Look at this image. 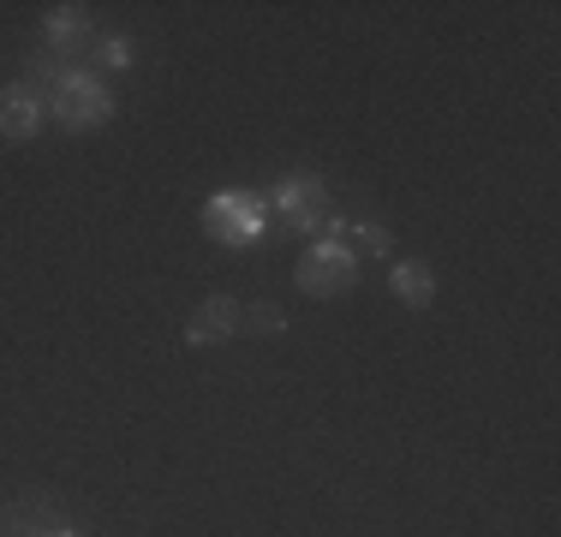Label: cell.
<instances>
[{
	"instance_id": "cell-2",
	"label": "cell",
	"mask_w": 561,
	"mask_h": 537,
	"mask_svg": "<svg viewBox=\"0 0 561 537\" xmlns=\"http://www.w3.org/2000/svg\"><path fill=\"white\" fill-rule=\"evenodd\" d=\"M353 281H358V251L335 233L311 239V251L299 258V268H293V287H299L305 299H341Z\"/></svg>"
},
{
	"instance_id": "cell-7",
	"label": "cell",
	"mask_w": 561,
	"mask_h": 537,
	"mask_svg": "<svg viewBox=\"0 0 561 537\" xmlns=\"http://www.w3.org/2000/svg\"><path fill=\"white\" fill-rule=\"evenodd\" d=\"M43 48L60 54V60H72V54L96 48L90 12H84V7H55V12H43Z\"/></svg>"
},
{
	"instance_id": "cell-1",
	"label": "cell",
	"mask_w": 561,
	"mask_h": 537,
	"mask_svg": "<svg viewBox=\"0 0 561 537\" xmlns=\"http://www.w3.org/2000/svg\"><path fill=\"white\" fill-rule=\"evenodd\" d=\"M48 119H60L66 132H96L114 119V90L84 66H60L48 84Z\"/></svg>"
},
{
	"instance_id": "cell-12",
	"label": "cell",
	"mask_w": 561,
	"mask_h": 537,
	"mask_svg": "<svg viewBox=\"0 0 561 537\" xmlns=\"http://www.w3.org/2000/svg\"><path fill=\"white\" fill-rule=\"evenodd\" d=\"M31 537H78V532H72V526H36Z\"/></svg>"
},
{
	"instance_id": "cell-8",
	"label": "cell",
	"mask_w": 561,
	"mask_h": 537,
	"mask_svg": "<svg viewBox=\"0 0 561 537\" xmlns=\"http://www.w3.org/2000/svg\"><path fill=\"white\" fill-rule=\"evenodd\" d=\"M389 293L400 305H407V311H431L436 305V275H431V263H394L389 268Z\"/></svg>"
},
{
	"instance_id": "cell-11",
	"label": "cell",
	"mask_w": 561,
	"mask_h": 537,
	"mask_svg": "<svg viewBox=\"0 0 561 537\" xmlns=\"http://www.w3.org/2000/svg\"><path fill=\"white\" fill-rule=\"evenodd\" d=\"M245 329H257V334H275V329H287V317H280L275 305H251V311H245Z\"/></svg>"
},
{
	"instance_id": "cell-9",
	"label": "cell",
	"mask_w": 561,
	"mask_h": 537,
	"mask_svg": "<svg viewBox=\"0 0 561 537\" xmlns=\"http://www.w3.org/2000/svg\"><path fill=\"white\" fill-rule=\"evenodd\" d=\"M341 239H346V245H358V251H389L394 245V233L382 221H341Z\"/></svg>"
},
{
	"instance_id": "cell-6",
	"label": "cell",
	"mask_w": 561,
	"mask_h": 537,
	"mask_svg": "<svg viewBox=\"0 0 561 537\" xmlns=\"http://www.w3.org/2000/svg\"><path fill=\"white\" fill-rule=\"evenodd\" d=\"M239 329H245V305H239L233 293H209L204 311L185 322V346H216V341H233Z\"/></svg>"
},
{
	"instance_id": "cell-3",
	"label": "cell",
	"mask_w": 561,
	"mask_h": 537,
	"mask_svg": "<svg viewBox=\"0 0 561 537\" xmlns=\"http://www.w3.org/2000/svg\"><path fill=\"white\" fill-rule=\"evenodd\" d=\"M263 227H270V197L263 192H216L204 204V233L216 239V245H257Z\"/></svg>"
},
{
	"instance_id": "cell-4",
	"label": "cell",
	"mask_w": 561,
	"mask_h": 537,
	"mask_svg": "<svg viewBox=\"0 0 561 537\" xmlns=\"http://www.w3.org/2000/svg\"><path fill=\"white\" fill-rule=\"evenodd\" d=\"M270 209L293 233H323L329 215H335V197H329V180H317V173H287L270 192Z\"/></svg>"
},
{
	"instance_id": "cell-10",
	"label": "cell",
	"mask_w": 561,
	"mask_h": 537,
	"mask_svg": "<svg viewBox=\"0 0 561 537\" xmlns=\"http://www.w3.org/2000/svg\"><path fill=\"white\" fill-rule=\"evenodd\" d=\"M96 60L108 66V72H126V66H131V36H119V31L96 36Z\"/></svg>"
},
{
	"instance_id": "cell-5",
	"label": "cell",
	"mask_w": 561,
	"mask_h": 537,
	"mask_svg": "<svg viewBox=\"0 0 561 537\" xmlns=\"http://www.w3.org/2000/svg\"><path fill=\"white\" fill-rule=\"evenodd\" d=\"M43 119H48V90L24 84V78L0 90V138L7 144H31L43 132Z\"/></svg>"
}]
</instances>
